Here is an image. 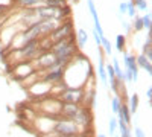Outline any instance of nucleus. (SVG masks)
<instances>
[{"mask_svg": "<svg viewBox=\"0 0 152 137\" xmlns=\"http://www.w3.org/2000/svg\"><path fill=\"white\" fill-rule=\"evenodd\" d=\"M99 78H100V82H102L104 85H107V72H105V67H104V61H102V56L99 58Z\"/></svg>", "mask_w": 152, "mask_h": 137, "instance_id": "5", "label": "nucleus"}, {"mask_svg": "<svg viewBox=\"0 0 152 137\" xmlns=\"http://www.w3.org/2000/svg\"><path fill=\"white\" fill-rule=\"evenodd\" d=\"M107 73H108V76H110V82H113L114 79H116V73H114V69L111 64L107 66Z\"/></svg>", "mask_w": 152, "mask_h": 137, "instance_id": "15", "label": "nucleus"}, {"mask_svg": "<svg viewBox=\"0 0 152 137\" xmlns=\"http://www.w3.org/2000/svg\"><path fill=\"white\" fill-rule=\"evenodd\" d=\"M123 59H125L126 70H129V72L132 73V76H134V82H135V81H137V78H138V67H137V63H135V56L125 53V55H123Z\"/></svg>", "mask_w": 152, "mask_h": 137, "instance_id": "1", "label": "nucleus"}, {"mask_svg": "<svg viewBox=\"0 0 152 137\" xmlns=\"http://www.w3.org/2000/svg\"><path fill=\"white\" fill-rule=\"evenodd\" d=\"M99 137H104V136H99Z\"/></svg>", "mask_w": 152, "mask_h": 137, "instance_id": "23", "label": "nucleus"}, {"mask_svg": "<svg viewBox=\"0 0 152 137\" xmlns=\"http://www.w3.org/2000/svg\"><path fill=\"white\" fill-rule=\"evenodd\" d=\"M62 78V70L61 69H56L55 72H50L47 76H46V81H58Z\"/></svg>", "mask_w": 152, "mask_h": 137, "instance_id": "7", "label": "nucleus"}, {"mask_svg": "<svg viewBox=\"0 0 152 137\" xmlns=\"http://www.w3.org/2000/svg\"><path fill=\"white\" fill-rule=\"evenodd\" d=\"M114 127H116V120L113 119V120H111V127H110V133H111V134L114 133Z\"/></svg>", "mask_w": 152, "mask_h": 137, "instance_id": "19", "label": "nucleus"}, {"mask_svg": "<svg viewBox=\"0 0 152 137\" xmlns=\"http://www.w3.org/2000/svg\"><path fill=\"white\" fill-rule=\"evenodd\" d=\"M126 12L129 14V17H135V5H134V0L126 3Z\"/></svg>", "mask_w": 152, "mask_h": 137, "instance_id": "11", "label": "nucleus"}, {"mask_svg": "<svg viewBox=\"0 0 152 137\" xmlns=\"http://www.w3.org/2000/svg\"><path fill=\"white\" fill-rule=\"evenodd\" d=\"M132 18H134V31H142L143 29L142 17H132Z\"/></svg>", "mask_w": 152, "mask_h": 137, "instance_id": "13", "label": "nucleus"}, {"mask_svg": "<svg viewBox=\"0 0 152 137\" xmlns=\"http://www.w3.org/2000/svg\"><path fill=\"white\" fill-rule=\"evenodd\" d=\"M87 41H88L87 32H85L84 29H79V31H78V44H79L81 47H84V46L87 44Z\"/></svg>", "mask_w": 152, "mask_h": 137, "instance_id": "6", "label": "nucleus"}, {"mask_svg": "<svg viewBox=\"0 0 152 137\" xmlns=\"http://www.w3.org/2000/svg\"><path fill=\"white\" fill-rule=\"evenodd\" d=\"M82 97V92L81 90H67L64 95H62V99L66 102H72V104H76Z\"/></svg>", "mask_w": 152, "mask_h": 137, "instance_id": "3", "label": "nucleus"}, {"mask_svg": "<svg viewBox=\"0 0 152 137\" xmlns=\"http://www.w3.org/2000/svg\"><path fill=\"white\" fill-rule=\"evenodd\" d=\"M73 2H78V0H73Z\"/></svg>", "mask_w": 152, "mask_h": 137, "instance_id": "22", "label": "nucleus"}, {"mask_svg": "<svg viewBox=\"0 0 152 137\" xmlns=\"http://www.w3.org/2000/svg\"><path fill=\"white\" fill-rule=\"evenodd\" d=\"M113 110L116 111V113H119V110H120V101H119V97H114L113 99Z\"/></svg>", "mask_w": 152, "mask_h": 137, "instance_id": "17", "label": "nucleus"}, {"mask_svg": "<svg viewBox=\"0 0 152 137\" xmlns=\"http://www.w3.org/2000/svg\"><path fill=\"white\" fill-rule=\"evenodd\" d=\"M135 63H137V67H142V69H145L149 75L152 73V67H151V59L149 58H146L143 53L142 55H138L137 58H135Z\"/></svg>", "mask_w": 152, "mask_h": 137, "instance_id": "4", "label": "nucleus"}, {"mask_svg": "<svg viewBox=\"0 0 152 137\" xmlns=\"http://www.w3.org/2000/svg\"><path fill=\"white\" fill-rule=\"evenodd\" d=\"M142 23H143V29H148V31H151V28H152L151 14H146V15H143V17H142Z\"/></svg>", "mask_w": 152, "mask_h": 137, "instance_id": "9", "label": "nucleus"}, {"mask_svg": "<svg viewBox=\"0 0 152 137\" xmlns=\"http://www.w3.org/2000/svg\"><path fill=\"white\" fill-rule=\"evenodd\" d=\"M40 2H43V0H18V5H21V6H34V5H38Z\"/></svg>", "mask_w": 152, "mask_h": 137, "instance_id": "12", "label": "nucleus"}, {"mask_svg": "<svg viewBox=\"0 0 152 137\" xmlns=\"http://www.w3.org/2000/svg\"><path fill=\"white\" fill-rule=\"evenodd\" d=\"M134 5H137V8L142 11H146V8H148L146 0H134Z\"/></svg>", "mask_w": 152, "mask_h": 137, "instance_id": "16", "label": "nucleus"}, {"mask_svg": "<svg viewBox=\"0 0 152 137\" xmlns=\"http://www.w3.org/2000/svg\"><path fill=\"white\" fill-rule=\"evenodd\" d=\"M119 9H120V14H125V12H126V3H120Z\"/></svg>", "mask_w": 152, "mask_h": 137, "instance_id": "18", "label": "nucleus"}, {"mask_svg": "<svg viewBox=\"0 0 152 137\" xmlns=\"http://www.w3.org/2000/svg\"><path fill=\"white\" fill-rule=\"evenodd\" d=\"M146 95H148V97H149V101H151V99H152V89H149Z\"/></svg>", "mask_w": 152, "mask_h": 137, "instance_id": "21", "label": "nucleus"}, {"mask_svg": "<svg viewBox=\"0 0 152 137\" xmlns=\"http://www.w3.org/2000/svg\"><path fill=\"white\" fill-rule=\"evenodd\" d=\"M137 105H138V96L137 95H132L131 96V111H132V113H135Z\"/></svg>", "mask_w": 152, "mask_h": 137, "instance_id": "14", "label": "nucleus"}, {"mask_svg": "<svg viewBox=\"0 0 152 137\" xmlns=\"http://www.w3.org/2000/svg\"><path fill=\"white\" fill-rule=\"evenodd\" d=\"M116 46H117V51H119V52H122L123 49H125V37H123V35H117Z\"/></svg>", "mask_w": 152, "mask_h": 137, "instance_id": "10", "label": "nucleus"}, {"mask_svg": "<svg viewBox=\"0 0 152 137\" xmlns=\"http://www.w3.org/2000/svg\"><path fill=\"white\" fill-rule=\"evenodd\" d=\"M70 28H72V24L67 23V24H64V26H61V28H58V29H53L52 40H53V41H59V40L69 38V37H70Z\"/></svg>", "mask_w": 152, "mask_h": 137, "instance_id": "2", "label": "nucleus"}, {"mask_svg": "<svg viewBox=\"0 0 152 137\" xmlns=\"http://www.w3.org/2000/svg\"><path fill=\"white\" fill-rule=\"evenodd\" d=\"M135 133H137V137H145V136H143V131H142V130H138V128H137V130H135Z\"/></svg>", "mask_w": 152, "mask_h": 137, "instance_id": "20", "label": "nucleus"}, {"mask_svg": "<svg viewBox=\"0 0 152 137\" xmlns=\"http://www.w3.org/2000/svg\"><path fill=\"white\" fill-rule=\"evenodd\" d=\"M100 44L104 46V49H105V52L108 53V55H111L113 53V47H111V44H110V41H108V38L104 35L102 38H100Z\"/></svg>", "mask_w": 152, "mask_h": 137, "instance_id": "8", "label": "nucleus"}]
</instances>
